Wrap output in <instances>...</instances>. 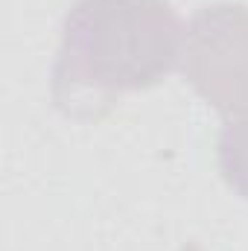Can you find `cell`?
I'll list each match as a JSON object with an SVG mask.
<instances>
[{"mask_svg": "<svg viewBox=\"0 0 248 251\" xmlns=\"http://www.w3.org/2000/svg\"><path fill=\"white\" fill-rule=\"evenodd\" d=\"M181 73L222 120L248 108V6L213 3L184 29Z\"/></svg>", "mask_w": 248, "mask_h": 251, "instance_id": "2", "label": "cell"}, {"mask_svg": "<svg viewBox=\"0 0 248 251\" xmlns=\"http://www.w3.org/2000/svg\"><path fill=\"white\" fill-rule=\"evenodd\" d=\"M219 173L237 196L248 199V108L222 120L219 131Z\"/></svg>", "mask_w": 248, "mask_h": 251, "instance_id": "3", "label": "cell"}, {"mask_svg": "<svg viewBox=\"0 0 248 251\" xmlns=\"http://www.w3.org/2000/svg\"><path fill=\"white\" fill-rule=\"evenodd\" d=\"M181 251H201L196 243H187V246H181Z\"/></svg>", "mask_w": 248, "mask_h": 251, "instance_id": "4", "label": "cell"}, {"mask_svg": "<svg viewBox=\"0 0 248 251\" xmlns=\"http://www.w3.org/2000/svg\"><path fill=\"white\" fill-rule=\"evenodd\" d=\"M181 53L184 24L170 0H76L62 21L53 102L73 120H99L123 94L161 85Z\"/></svg>", "mask_w": 248, "mask_h": 251, "instance_id": "1", "label": "cell"}]
</instances>
